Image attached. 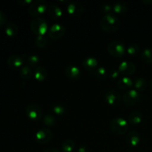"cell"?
I'll list each match as a JSON object with an SVG mask.
<instances>
[{
  "instance_id": "83f0119b",
  "label": "cell",
  "mask_w": 152,
  "mask_h": 152,
  "mask_svg": "<svg viewBox=\"0 0 152 152\" xmlns=\"http://www.w3.org/2000/svg\"><path fill=\"white\" fill-rule=\"evenodd\" d=\"M141 59L147 63H152V48H147L144 49L141 53Z\"/></svg>"
},
{
  "instance_id": "8992f818",
  "label": "cell",
  "mask_w": 152,
  "mask_h": 152,
  "mask_svg": "<svg viewBox=\"0 0 152 152\" xmlns=\"http://www.w3.org/2000/svg\"><path fill=\"white\" fill-rule=\"evenodd\" d=\"M141 99V94L135 89L126 91L123 95V101L127 106L132 107L137 104Z\"/></svg>"
},
{
  "instance_id": "d6a6232c",
  "label": "cell",
  "mask_w": 152,
  "mask_h": 152,
  "mask_svg": "<svg viewBox=\"0 0 152 152\" xmlns=\"http://www.w3.org/2000/svg\"><path fill=\"white\" fill-rule=\"evenodd\" d=\"M100 10L102 11V13L108 14V13H111V10H112V6L109 4H104L100 6Z\"/></svg>"
},
{
  "instance_id": "603a6c76",
  "label": "cell",
  "mask_w": 152,
  "mask_h": 152,
  "mask_svg": "<svg viewBox=\"0 0 152 152\" xmlns=\"http://www.w3.org/2000/svg\"><path fill=\"white\" fill-rule=\"evenodd\" d=\"M93 77H96V78L99 79V80H104L107 77L108 75V72H107V70L105 67L100 66L97 67L96 69L94 71H92L91 73H90Z\"/></svg>"
},
{
  "instance_id": "ffe728a7",
  "label": "cell",
  "mask_w": 152,
  "mask_h": 152,
  "mask_svg": "<svg viewBox=\"0 0 152 152\" xmlns=\"http://www.w3.org/2000/svg\"><path fill=\"white\" fill-rule=\"evenodd\" d=\"M142 114L140 111H133L129 116V123L132 126H138L142 123Z\"/></svg>"
},
{
  "instance_id": "4dcf8cb0",
  "label": "cell",
  "mask_w": 152,
  "mask_h": 152,
  "mask_svg": "<svg viewBox=\"0 0 152 152\" xmlns=\"http://www.w3.org/2000/svg\"><path fill=\"white\" fill-rule=\"evenodd\" d=\"M47 38L45 36H37L35 38V45L39 48H43L47 45Z\"/></svg>"
},
{
  "instance_id": "d6986e66",
  "label": "cell",
  "mask_w": 152,
  "mask_h": 152,
  "mask_svg": "<svg viewBox=\"0 0 152 152\" xmlns=\"http://www.w3.org/2000/svg\"><path fill=\"white\" fill-rule=\"evenodd\" d=\"M34 74L36 80L39 82H42L48 78V76L47 70L44 67L41 66V65L34 69Z\"/></svg>"
},
{
  "instance_id": "30bf717a",
  "label": "cell",
  "mask_w": 152,
  "mask_h": 152,
  "mask_svg": "<svg viewBox=\"0 0 152 152\" xmlns=\"http://www.w3.org/2000/svg\"><path fill=\"white\" fill-rule=\"evenodd\" d=\"M65 34V28L60 23H55L49 28L48 35L53 39H59Z\"/></svg>"
},
{
  "instance_id": "484cf974",
  "label": "cell",
  "mask_w": 152,
  "mask_h": 152,
  "mask_svg": "<svg viewBox=\"0 0 152 152\" xmlns=\"http://www.w3.org/2000/svg\"><path fill=\"white\" fill-rule=\"evenodd\" d=\"M5 34L7 37H13L18 34V27L13 22H9L5 28Z\"/></svg>"
},
{
  "instance_id": "2e32d148",
  "label": "cell",
  "mask_w": 152,
  "mask_h": 152,
  "mask_svg": "<svg viewBox=\"0 0 152 152\" xmlns=\"http://www.w3.org/2000/svg\"><path fill=\"white\" fill-rule=\"evenodd\" d=\"M83 65L86 71L91 73L98 67V61L93 56H88L83 59Z\"/></svg>"
},
{
  "instance_id": "f1b7e54d",
  "label": "cell",
  "mask_w": 152,
  "mask_h": 152,
  "mask_svg": "<svg viewBox=\"0 0 152 152\" xmlns=\"http://www.w3.org/2000/svg\"><path fill=\"white\" fill-rule=\"evenodd\" d=\"M42 123L47 127H52L56 123V118L52 114H46L42 119Z\"/></svg>"
},
{
  "instance_id": "d4e9b609",
  "label": "cell",
  "mask_w": 152,
  "mask_h": 152,
  "mask_svg": "<svg viewBox=\"0 0 152 152\" xmlns=\"http://www.w3.org/2000/svg\"><path fill=\"white\" fill-rule=\"evenodd\" d=\"M128 6L124 2H117L112 5V10L117 14H124L127 12Z\"/></svg>"
},
{
  "instance_id": "f546056e",
  "label": "cell",
  "mask_w": 152,
  "mask_h": 152,
  "mask_svg": "<svg viewBox=\"0 0 152 152\" xmlns=\"http://www.w3.org/2000/svg\"><path fill=\"white\" fill-rule=\"evenodd\" d=\"M52 111L56 115H62L65 113L66 108L65 106L62 103H56L52 108Z\"/></svg>"
},
{
  "instance_id": "e0dca14e",
  "label": "cell",
  "mask_w": 152,
  "mask_h": 152,
  "mask_svg": "<svg viewBox=\"0 0 152 152\" xmlns=\"http://www.w3.org/2000/svg\"><path fill=\"white\" fill-rule=\"evenodd\" d=\"M117 86L119 88L122 90L128 91L132 89V88L134 86V83L130 77L124 76V77H120L117 80Z\"/></svg>"
},
{
  "instance_id": "9c48e42d",
  "label": "cell",
  "mask_w": 152,
  "mask_h": 152,
  "mask_svg": "<svg viewBox=\"0 0 152 152\" xmlns=\"http://www.w3.org/2000/svg\"><path fill=\"white\" fill-rule=\"evenodd\" d=\"M53 137L52 132L48 128H42L37 132L35 134V140L38 143L44 144L48 143Z\"/></svg>"
},
{
  "instance_id": "3957f363",
  "label": "cell",
  "mask_w": 152,
  "mask_h": 152,
  "mask_svg": "<svg viewBox=\"0 0 152 152\" xmlns=\"http://www.w3.org/2000/svg\"><path fill=\"white\" fill-rule=\"evenodd\" d=\"M31 30L33 33L37 36H45L48 32V22L44 18L37 17L32 20L31 23Z\"/></svg>"
},
{
  "instance_id": "1f68e13d",
  "label": "cell",
  "mask_w": 152,
  "mask_h": 152,
  "mask_svg": "<svg viewBox=\"0 0 152 152\" xmlns=\"http://www.w3.org/2000/svg\"><path fill=\"white\" fill-rule=\"evenodd\" d=\"M140 51V46L137 44H132L127 48L126 52L131 56H135Z\"/></svg>"
},
{
  "instance_id": "5b68a950",
  "label": "cell",
  "mask_w": 152,
  "mask_h": 152,
  "mask_svg": "<svg viewBox=\"0 0 152 152\" xmlns=\"http://www.w3.org/2000/svg\"><path fill=\"white\" fill-rule=\"evenodd\" d=\"M108 51L111 56L115 57H122L126 53V48L124 43L121 41L114 40L108 45Z\"/></svg>"
},
{
  "instance_id": "7c38bea8",
  "label": "cell",
  "mask_w": 152,
  "mask_h": 152,
  "mask_svg": "<svg viewBox=\"0 0 152 152\" xmlns=\"http://www.w3.org/2000/svg\"><path fill=\"white\" fill-rule=\"evenodd\" d=\"M117 70L120 74L128 77L129 75H132L135 72L136 66L133 62H129V61H124L120 64Z\"/></svg>"
},
{
  "instance_id": "e575fe53",
  "label": "cell",
  "mask_w": 152,
  "mask_h": 152,
  "mask_svg": "<svg viewBox=\"0 0 152 152\" xmlns=\"http://www.w3.org/2000/svg\"><path fill=\"white\" fill-rule=\"evenodd\" d=\"M7 21V17L2 11H0V28L2 27Z\"/></svg>"
},
{
  "instance_id": "9a60e30c",
  "label": "cell",
  "mask_w": 152,
  "mask_h": 152,
  "mask_svg": "<svg viewBox=\"0 0 152 152\" xmlns=\"http://www.w3.org/2000/svg\"><path fill=\"white\" fill-rule=\"evenodd\" d=\"M140 135L136 131H131L128 133L126 140L128 145L131 147H136L140 142Z\"/></svg>"
},
{
  "instance_id": "ab89813d",
  "label": "cell",
  "mask_w": 152,
  "mask_h": 152,
  "mask_svg": "<svg viewBox=\"0 0 152 152\" xmlns=\"http://www.w3.org/2000/svg\"><path fill=\"white\" fill-rule=\"evenodd\" d=\"M149 85H150V87H151V89H152V79H151V80H150Z\"/></svg>"
},
{
  "instance_id": "d590c367",
  "label": "cell",
  "mask_w": 152,
  "mask_h": 152,
  "mask_svg": "<svg viewBox=\"0 0 152 152\" xmlns=\"http://www.w3.org/2000/svg\"><path fill=\"white\" fill-rule=\"evenodd\" d=\"M77 152H90L88 147L86 145H81L77 148Z\"/></svg>"
},
{
  "instance_id": "74e56055",
  "label": "cell",
  "mask_w": 152,
  "mask_h": 152,
  "mask_svg": "<svg viewBox=\"0 0 152 152\" xmlns=\"http://www.w3.org/2000/svg\"><path fill=\"white\" fill-rule=\"evenodd\" d=\"M44 152H61V151H59L58 149H56V148H48V149H46Z\"/></svg>"
},
{
  "instance_id": "6da1fadb",
  "label": "cell",
  "mask_w": 152,
  "mask_h": 152,
  "mask_svg": "<svg viewBox=\"0 0 152 152\" xmlns=\"http://www.w3.org/2000/svg\"><path fill=\"white\" fill-rule=\"evenodd\" d=\"M100 26L104 31L107 33L115 32L120 27V20L114 13L104 15L100 20Z\"/></svg>"
},
{
  "instance_id": "f35d334b",
  "label": "cell",
  "mask_w": 152,
  "mask_h": 152,
  "mask_svg": "<svg viewBox=\"0 0 152 152\" xmlns=\"http://www.w3.org/2000/svg\"><path fill=\"white\" fill-rule=\"evenodd\" d=\"M142 2L145 4H152V0H142Z\"/></svg>"
},
{
  "instance_id": "7402d4cb",
  "label": "cell",
  "mask_w": 152,
  "mask_h": 152,
  "mask_svg": "<svg viewBox=\"0 0 152 152\" xmlns=\"http://www.w3.org/2000/svg\"><path fill=\"white\" fill-rule=\"evenodd\" d=\"M147 85H148V83H147V81L145 80V78H143V77H137L135 80L134 83V87L135 90L141 92L146 89Z\"/></svg>"
},
{
  "instance_id": "ac0fdd59",
  "label": "cell",
  "mask_w": 152,
  "mask_h": 152,
  "mask_svg": "<svg viewBox=\"0 0 152 152\" xmlns=\"http://www.w3.org/2000/svg\"><path fill=\"white\" fill-rule=\"evenodd\" d=\"M48 14L49 15L50 17L52 19H59L62 16V10L59 6H58L56 4H51L48 6Z\"/></svg>"
},
{
  "instance_id": "277c9868",
  "label": "cell",
  "mask_w": 152,
  "mask_h": 152,
  "mask_svg": "<svg viewBox=\"0 0 152 152\" xmlns=\"http://www.w3.org/2000/svg\"><path fill=\"white\" fill-rule=\"evenodd\" d=\"M48 4L43 0L34 1L28 7V12L33 16H39L48 11Z\"/></svg>"
},
{
  "instance_id": "8d00e7d4",
  "label": "cell",
  "mask_w": 152,
  "mask_h": 152,
  "mask_svg": "<svg viewBox=\"0 0 152 152\" xmlns=\"http://www.w3.org/2000/svg\"><path fill=\"white\" fill-rule=\"evenodd\" d=\"M33 1H32V0H19V1H18V2L22 5H25V4H29L30 5Z\"/></svg>"
},
{
  "instance_id": "8fae6325",
  "label": "cell",
  "mask_w": 152,
  "mask_h": 152,
  "mask_svg": "<svg viewBox=\"0 0 152 152\" xmlns=\"http://www.w3.org/2000/svg\"><path fill=\"white\" fill-rule=\"evenodd\" d=\"M84 11V7L83 4L77 1H72L69 2L67 6V12L68 14L73 16H81Z\"/></svg>"
},
{
  "instance_id": "cb8c5ba5",
  "label": "cell",
  "mask_w": 152,
  "mask_h": 152,
  "mask_svg": "<svg viewBox=\"0 0 152 152\" xmlns=\"http://www.w3.org/2000/svg\"><path fill=\"white\" fill-rule=\"evenodd\" d=\"M62 152H76L75 142L71 139L65 140L62 144Z\"/></svg>"
},
{
  "instance_id": "ba28073f",
  "label": "cell",
  "mask_w": 152,
  "mask_h": 152,
  "mask_svg": "<svg viewBox=\"0 0 152 152\" xmlns=\"http://www.w3.org/2000/svg\"><path fill=\"white\" fill-rule=\"evenodd\" d=\"M105 101L111 106H116L121 102L122 97L121 94L118 91L115 89H110L105 93Z\"/></svg>"
},
{
  "instance_id": "5bb4252c",
  "label": "cell",
  "mask_w": 152,
  "mask_h": 152,
  "mask_svg": "<svg viewBox=\"0 0 152 152\" xmlns=\"http://www.w3.org/2000/svg\"><path fill=\"white\" fill-rule=\"evenodd\" d=\"M7 63L9 68L11 69H17L23 66L24 58L19 55H12L8 57Z\"/></svg>"
},
{
  "instance_id": "4fadbf2b",
  "label": "cell",
  "mask_w": 152,
  "mask_h": 152,
  "mask_svg": "<svg viewBox=\"0 0 152 152\" xmlns=\"http://www.w3.org/2000/svg\"><path fill=\"white\" fill-rule=\"evenodd\" d=\"M65 74L69 80H77L81 76V71L77 66L74 65H70L65 68Z\"/></svg>"
},
{
  "instance_id": "44dd1931",
  "label": "cell",
  "mask_w": 152,
  "mask_h": 152,
  "mask_svg": "<svg viewBox=\"0 0 152 152\" xmlns=\"http://www.w3.org/2000/svg\"><path fill=\"white\" fill-rule=\"evenodd\" d=\"M40 62H41V59L37 55H30L26 59L27 65H28L31 68H34V69L37 68V67L40 66Z\"/></svg>"
},
{
  "instance_id": "52a82bcc",
  "label": "cell",
  "mask_w": 152,
  "mask_h": 152,
  "mask_svg": "<svg viewBox=\"0 0 152 152\" xmlns=\"http://www.w3.org/2000/svg\"><path fill=\"white\" fill-rule=\"evenodd\" d=\"M26 115L33 121H38L42 117V110L41 107L36 104H30L25 108Z\"/></svg>"
},
{
  "instance_id": "7a4b0ae2",
  "label": "cell",
  "mask_w": 152,
  "mask_h": 152,
  "mask_svg": "<svg viewBox=\"0 0 152 152\" xmlns=\"http://www.w3.org/2000/svg\"><path fill=\"white\" fill-rule=\"evenodd\" d=\"M109 128L114 134L123 135L129 130V123L123 117H115L110 122Z\"/></svg>"
},
{
  "instance_id": "4316f807",
  "label": "cell",
  "mask_w": 152,
  "mask_h": 152,
  "mask_svg": "<svg viewBox=\"0 0 152 152\" xmlns=\"http://www.w3.org/2000/svg\"><path fill=\"white\" fill-rule=\"evenodd\" d=\"M32 69H31V67H29L28 65H23V66L21 68L20 76L23 80H29V79H31V77H32Z\"/></svg>"
},
{
  "instance_id": "836d02e7",
  "label": "cell",
  "mask_w": 152,
  "mask_h": 152,
  "mask_svg": "<svg viewBox=\"0 0 152 152\" xmlns=\"http://www.w3.org/2000/svg\"><path fill=\"white\" fill-rule=\"evenodd\" d=\"M120 72H119L118 70L117 69H113L111 70L108 73V76L111 79H113V80H115V79H119V76H120Z\"/></svg>"
}]
</instances>
